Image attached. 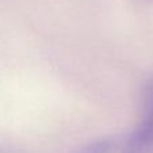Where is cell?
<instances>
[{"label": "cell", "mask_w": 153, "mask_h": 153, "mask_svg": "<svg viewBox=\"0 0 153 153\" xmlns=\"http://www.w3.org/2000/svg\"><path fill=\"white\" fill-rule=\"evenodd\" d=\"M144 153H153V77L145 83L141 94V115L130 130Z\"/></svg>", "instance_id": "6da1fadb"}]
</instances>
